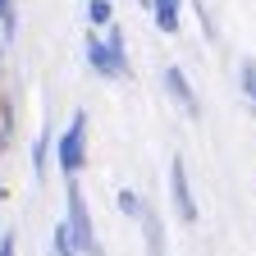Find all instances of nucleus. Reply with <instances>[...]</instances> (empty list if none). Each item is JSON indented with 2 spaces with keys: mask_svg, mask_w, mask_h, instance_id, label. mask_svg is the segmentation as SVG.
<instances>
[{
  "mask_svg": "<svg viewBox=\"0 0 256 256\" xmlns=\"http://www.w3.org/2000/svg\"><path fill=\"white\" fill-rule=\"evenodd\" d=\"M82 55H87V69L106 82H124L133 74V60H128V42H124V28H106V32H92L87 28V42H82Z\"/></svg>",
  "mask_w": 256,
  "mask_h": 256,
  "instance_id": "f257e3e1",
  "label": "nucleus"
},
{
  "mask_svg": "<svg viewBox=\"0 0 256 256\" xmlns=\"http://www.w3.org/2000/svg\"><path fill=\"white\" fill-rule=\"evenodd\" d=\"M92 160V124H87V110H74L69 124L55 133V170L64 178H82Z\"/></svg>",
  "mask_w": 256,
  "mask_h": 256,
  "instance_id": "f03ea898",
  "label": "nucleus"
},
{
  "mask_svg": "<svg viewBox=\"0 0 256 256\" xmlns=\"http://www.w3.org/2000/svg\"><path fill=\"white\" fill-rule=\"evenodd\" d=\"M64 224L78 242L82 256H106V242L96 234V220H92V202L82 192V178H64Z\"/></svg>",
  "mask_w": 256,
  "mask_h": 256,
  "instance_id": "7ed1b4c3",
  "label": "nucleus"
},
{
  "mask_svg": "<svg viewBox=\"0 0 256 256\" xmlns=\"http://www.w3.org/2000/svg\"><path fill=\"white\" fill-rule=\"evenodd\" d=\"M170 210L178 215V224L202 220V206H197V192H192V174H188L183 156H170Z\"/></svg>",
  "mask_w": 256,
  "mask_h": 256,
  "instance_id": "20e7f679",
  "label": "nucleus"
},
{
  "mask_svg": "<svg viewBox=\"0 0 256 256\" xmlns=\"http://www.w3.org/2000/svg\"><path fill=\"white\" fill-rule=\"evenodd\" d=\"M160 87H165V96L188 119H202V96H197V87H192V78H188L183 64H165V69H160Z\"/></svg>",
  "mask_w": 256,
  "mask_h": 256,
  "instance_id": "39448f33",
  "label": "nucleus"
},
{
  "mask_svg": "<svg viewBox=\"0 0 256 256\" xmlns=\"http://www.w3.org/2000/svg\"><path fill=\"white\" fill-rule=\"evenodd\" d=\"M138 229H142V247H146V256H170V238H165V215H160L151 202H146V210H142V220H138Z\"/></svg>",
  "mask_w": 256,
  "mask_h": 256,
  "instance_id": "423d86ee",
  "label": "nucleus"
},
{
  "mask_svg": "<svg viewBox=\"0 0 256 256\" xmlns=\"http://www.w3.org/2000/svg\"><path fill=\"white\" fill-rule=\"evenodd\" d=\"M183 10H188V0H151V23L156 32H165V37H178L183 32Z\"/></svg>",
  "mask_w": 256,
  "mask_h": 256,
  "instance_id": "0eeeda50",
  "label": "nucleus"
},
{
  "mask_svg": "<svg viewBox=\"0 0 256 256\" xmlns=\"http://www.w3.org/2000/svg\"><path fill=\"white\" fill-rule=\"evenodd\" d=\"M50 156H55V138H50V124H42L37 138H32V146H28V165H32V178L37 183L50 174Z\"/></svg>",
  "mask_w": 256,
  "mask_h": 256,
  "instance_id": "6e6552de",
  "label": "nucleus"
},
{
  "mask_svg": "<svg viewBox=\"0 0 256 256\" xmlns=\"http://www.w3.org/2000/svg\"><path fill=\"white\" fill-rule=\"evenodd\" d=\"M82 18H87L92 32L114 28V0H82Z\"/></svg>",
  "mask_w": 256,
  "mask_h": 256,
  "instance_id": "1a4fd4ad",
  "label": "nucleus"
},
{
  "mask_svg": "<svg viewBox=\"0 0 256 256\" xmlns=\"http://www.w3.org/2000/svg\"><path fill=\"white\" fill-rule=\"evenodd\" d=\"M46 256H82L78 242H74V234H69V224H64V215L55 220V229H50V247H46Z\"/></svg>",
  "mask_w": 256,
  "mask_h": 256,
  "instance_id": "9d476101",
  "label": "nucleus"
},
{
  "mask_svg": "<svg viewBox=\"0 0 256 256\" xmlns=\"http://www.w3.org/2000/svg\"><path fill=\"white\" fill-rule=\"evenodd\" d=\"M114 206H119V215H124V220H133V224H138V220H142V210H146V197H142L138 188H119V192H114Z\"/></svg>",
  "mask_w": 256,
  "mask_h": 256,
  "instance_id": "9b49d317",
  "label": "nucleus"
},
{
  "mask_svg": "<svg viewBox=\"0 0 256 256\" xmlns=\"http://www.w3.org/2000/svg\"><path fill=\"white\" fill-rule=\"evenodd\" d=\"M238 92L256 106V60H252V55H242V60H238Z\"/></svg>",
  "mask_w": 256,
  "mask_h": 256,
  "instance_id": "f8f14e48",
  "label": "nucleus"
},
{
  "mask_svg": "<svg viewBox=\"0 0 256 256\" xmlns=\"http://www.w3.org/2000/svg\"><path fill=\"white\" fill-rule=\"evenodd\" d=\"M0 32H5L10 42L18 37V5L14 0H0Z\"/></svg>",
  "mask_w": 256,
  "mask_h": 256,
  "instance_id": "ddd939ff",
  "label": "nucleus"
},
{
  "mask_svg": "<svg viewBox=\"0 0 256 256\" xmlns=\"http://www.w3.org/2000/svg\"><path fill=\"white\" fill-rule=\"evenodd\" d=\"M14 138V106H10V96H0V151L10 146Z\"/></svg>",
  "mask_w": 256,
  "mask_h": 256,
  "instance_id": "4468645a",
  "label": "nucleus"
},
{
  "mask_svg": "<svg viewBox=\"0 0 256 256\" xmlns=\"http://www.w3.org/2000/svg\"><path fill=\"white\" fill-rule=\"evenodd\" d=\"M18 252V238H14V229H5L0 234V256H14Z\"/></svg>",
  "mask_w": 256,
  "mask_h": 256,
  "instance_id": "2eb2a0df",
  "label": "nucleus"
},
{
  "mask_svg": "<svg viewBox=\"0 0 256 256\" xmlns=\"http://www.w3.org/2000/svg\"><path fill=\"white\" fill-rule=\"evenodd\" d=\"M5 50H10V37L0 32V64H5Z\"/></svg>",
  "mask_w": 256,
  "mask_h": 256,
  "instance_id": "dca6fc26",
  "label": "nucleus"
},
{
  "mask_svg": "<svg viewBox=\"0 0 256 256\" xmlns=\"http://www.w3.org/2000/svg\"><path fill=\"white\" fill-rule=\"evenodd\" d=\"M138 5H142V10H151V0H138Z\"/></svg>",
  "mask_w": 256,
  "mask_h": 256,
  "instance_id": "f3484780",
  "label": "nucleus"
},
{
  "mask_svg": "<svg viewBox=\"0 0 256 256\" xmlns=\"http://www.w3.org/2000/svg\"><path fill=\"white\" fill-rule=\"evenodd\" d=\"M0 197H5V188H0Z\"/></svg>",
  "mask_w": 256,
  "mask_h": 256,
  "instance_id": "a211bd4d",
  "label": "nucleus"
}]
</instances>
